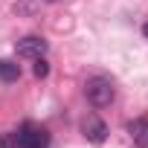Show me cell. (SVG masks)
I'll use <instances>...</instances> for the list:
<instances>
[{
  "label": "cell",
  "mask_w": 148,
  "mask_h": 148,
  "mask_svg": "<svg viewBox=\"0 0 148 148\" xmlns=\"http://www.w3.org/2000/svg\"><path fill=\"white\" fill-rule=\"evenodd\" d=\"M15 52H18L21 58H44V52H47V41L38 38V35H26V38L18 41Z\"/></svg>",
  "instance_id": "3957f363"
},
{
  "label": "cell",
  "mask_w": 148,
  "mask_h": 148,
  "mask_svg": "<svg viewBox=\"0 0 148 148\" xmlns=\"http://www.w3.org/2000/svg\"><path fill=\"white\" fill-rule=\"evenodd\" d=\"M32 73H35V79H47V73H49V64H47L44 58H35V67H32Z\"/></svg>",
  "instance_id": "52a82bcc"
},
{
  "label": "cell",
  "mask_w": 148,
  "mask_h": 148,
  "mask_svg": "<svg viewBox=\"0 0 148 148\" xmlns=\"http://www.w3.org/2000/svg\"><path fill=\"white\" fill-rule=\"evenodd\" d=\"M131 131V139H134V148H148V116H139L128 125Z\"/></svg>",
  "instance_id": "5b68a950"
},
{
  "label": "cell",
  "mask_w": 148,
  "mask_h": 148,
  "mask_svg": "<svg viewBox=\"0 0 148 148\" xmlns=\"http://www.w3.org/2000/svg\"><path fill=\"white\" fill-rule=\"evenodd\" d=\"M84 96H87V102L93 108H108L116 99V87H113V82L108 76H93L84 84Z\"/></svg>",
  "instance_id": "6da1fadb"
},
{
  "label": "cell",
  "mask_w": 148,
  "mask_h": 148,
  "mask_svg": "<svg viewBox=\"0 0 148 148\" xmlns=\"http://www.w3.org/2000/svg\"><path fill=\"white\" fill-rule=\"evenodd\" d=\"M0 79H3V82H18L21 79V67L15 64V61H9V58H3V61H0Z\"/></svg>",
  "instance_id": "8992f818"
},
{
  "label": "cell",
  "mask_w": 148,
  "mask_h": 148,
  "mask_svg": "<svg viewBox=\"0 0 148 148\" xmlns=\"http://www.w3.org/2000/svg\"><path fill=\"white\" fill-rule=\"evenodd\" d=\"M0 148H12V134H0Z\"/></svg>",
  "instance_id": "ba28073f"
},
{
  "label": "cell",
  "mask_w": 148,
  "mask_h": 148,
  "mask_svg": "<svg viewBox=\"0 0 148 148\" xmlns=\"http://www.w3.org/2000/svg\"><path fill=\"white\" fill-rule=\"evenodd\" d=\"M142 35H145V38H148V23H145V26H142Z\"/></svg>",
  "instance_id": "9c48e42d"
},
{
  "label": "cell",
  "mask_w": 148,
  "mask_h": 148,
  "mask_svg": "<svg viewBox=\"0 0 148 148\" xmlns=\"http://www.w3.org/2000/svg\"><path fill=\"white\" fill-rule=\"evenodd\" d=\"M12 148H49V134H47V128L26 122L12 134Z\"/></svg>",
  "instance_id": "7a4b0ae2"
},
{
  "label": "cell",
  "mask_w": 148,
  "mask_h": 148,
  "mask_svg": "<svg viewBox=\"0 0 148 148\" xmlns=\"http://www.w3.org/2000/svg\"><path fill=\"white\" fill-rule=\"evenodd\" d=\"M38 3H58V0H38Z\"/></svg>",
  "instance_id": "30bf717a"
},
{
  "label": "cell",
  "mask_w": 148,
  "mask_h": 148,
  "mask_svg": "<svg viewBox=\"0 0 148 148\" xmlns=\"http://www.w3.org/2000/svg\"><path fill=\"white\" fill-rule=\"evenodd\" d=\"M82 134L90 139V142H105L108 139V125H105V119H99V116H84V122H82Z\"/></svg>",
  "instance_id": "277c9868"
}]
</instances>
